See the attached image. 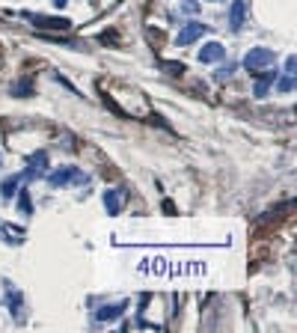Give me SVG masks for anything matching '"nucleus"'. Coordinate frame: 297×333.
Wrapping results in <instances>:
<instances>
[{
    "mask_svg": "<svg viewBox=\"0 0 297 333\" xmlns=\"http://www.w3.org/2000/svg\"><path fill=\"white\" fill-rule=\"evenodd\" d=\"M276 90H279V93H291V90H294V74H288V77H282V80L276 84Z\"/></svg>",
    "mask_w": 297,
    "mask_h": 333,
    "instance_id": "4468645a",
    "label": "nucleus"
},
{
    "mask_svg": "<svg viewBox=\"0 0 297 333\" xmlns=\"http://www.w3.org/2000/svg\"><path fill=\"white\" fill-rule=\"evenodd\" d=\"M199 60H202V63H220V60H226V48H223L220 42H208V45L199 51Z\"/></svg>",
    "mask_w": 297,
    "mask_h": 333,
    "instance_id": "39448f33",
    "label": "nucleus"
},
{
    "mask_svg": "<svg viewBox=\"0 0 297 333\" xmlns=\"http://www.w3.org/2000/svg\"><path fill=\"white\" fill-rule=\"evenodd\" d=\"M0 235H6L9 244H21V241H24V229H18V226H12V223H0Z\"/></svg>",
    "mask_w": 297,
    "mask_h": 333,
    "instance_id": "9d476101",
    "label": "nucleus"
},
{
    "mask_svg": "<svg viewBox=\"0 0 297 333\" xmlns=\"http://www.w3.org/2000/svg\"><path fill=\"white\" fill-rule=\"evenodd\" d=\"M273 60H276V54H273L270 48H253V51L244 57V68H247V71H253V74H259V71L267 68Z\"/></svg>",
    "mask_w": 297,
    "mask_h": 333,
    "instance_id": "f257e3e1",
    "label": "nucleus"
},
{
    "mask_svg": "<svg viewBox=\"0 0 297 333\" xmlns=\"http://www.w3.org/2000/svg\"><path fill=\"white\" fill-rule=\"evenodd\" d=\"M18 182H21V179H18V176H12V179H6V185H3V191H0V194H3V197H6V200H9V197H12V194H15V188H18Z\"/></svg>",
    "mask_w": 297,
    "mask_h": 333,
    "instance_id": "ddd939ff",
    "label": "nucleus"
},
{
    "mask_svg": "<svg viewBox=\"0 0 297 333\" xmlns=\"http://www.w3.org/2000/svg\"><path fill=\"white\" fill-rule=\"evenodd\" d=\"M199 36H205V24H199V21H190V24H184V30L178 33V45H190V42H196Z\"/></svg>",
    "mask_w": 297,
    "mask_h": 333,
    "instance_id": "423d86ee",
    "label": "nucleus"
},
{
    "mask_svg": "<svg viewBox=\"0 0 297 333\" xmlns=\"http://www.w3.org/2000/svg\"><path fill=\"white\" fill-rule=\"evenodd\" d=\"M270 80H273V71H264V77L259 80V84H256V96H259V99H262L264 93H267V87H270Z\"/></svg>",
    "mask_w": 297,
    "mask_h": 333,
    "instance_id": "f8f14e48",
    "label": "nucleus"
},
{
    "mask_svg": "<svg viewBox=\"0 0 297 333\" xmlns=\"http://www.w3.org/2000/svg\"><path fill=\"white\" fill-rule=\"evenodd\" d=\"M27 179H36V176H42L45 173V166H48V152H33L30 158H27Z\"/></svg>",
    "mask_w": 297,
    "mask_h": 333,
    "instance_id": "0eeeda50",
    "label": "nucleus"
},
{
    "mask_svg": "<svg viewBox=\"0 0 297 333\" xmlns=\"http://www.w3.org/2000/svg\"><path fill=\"white\" fill-rule=\"evenodd\" d=\"M18 208L24 211V214H33V202H30V194L21 188V197H18Z\"/></svg>",
    "mask_w": 297,
    "mask_h": 333,
    "instance_id": "9b49d317",
    "label": "nucleus"
},
{
    "mask_svg": "<svg viewBox=\"0 0 297 333\" xmlns=\"http://www.w3.org/2000/svg\"><path fill=\"white\" fill-rule=\"evenodd\" d=\"M68 179H83V176H77V170H74V166H66V170H60V173L48 176V185H51V188H60V185H66Z\"/></svg>",
    "mask_w": 297,
    "mask_h": 333,
    "instance_id": "1a4fd4ad",
    "label": "nucleus"
},
{
    "mask_svg": "<svg viewBox=\"0 0 297 333\" xmlns=\"http://www.w3.org/2000/svg\"><path fill=\"white\" fill-rule=\"evenodd\" d=\"M24 18L33 21L36 27H42V30H68V27H71L68 18H48V15H36V12H27Z\"/></svg>",
    "mask_w": 297,
    "mask_h": 333,
    "instance_id": "f03ea898",
    "label": "nucleus"
},
{
    "mask_svg": "<svg viewBox=\"0 0 297 333\" xmlns=\"http://www.w3.org/2000/svg\"><path fill=\"white\" fill-rule=\"evenodd\" d=\"M104 208H107V214H119L125 208V191H119V188L104 191Z\"/></svg>",
    "mask_w": 297,
    "mask_h": 333,
    "instance_id": "20e7f679",
    "label": "nucleus"
},
{
    "mask_svg": "<svg viewBox=\"0 0 297 333\" xmlns=\"http://www.w3.org/2000/svg\"><path fill=\"white\" fill-rule=\"evenodd\" d=\"M66 3H68V0H54V6H60V9H63Z\"/></svg>",
    "mask_w": 297,
    "mask_h": 333,
    "instance_id": "dca6fc26",
    "label": "nucleus"
},
{
    "mask_svg": "<svg viewBox=\"0 0 297 333\" xmlns=\"http://www.w3.org/2000/svg\"><path fill=\"white\" fill-rule=\"evenodd\" d=\"M247 12H250V3L247 0H235L232 3V12H229V27L238 33L241 27H244V21H247Z\"/></svg>",
    "mask_w": 297,
    "mask_h": 333,
    "instance_id": "7ed1b4c3",
    "label": "nucleus"
},
{
    "mask_svg": "<svg viewBox=\"0 0 297 333\" xmlns=\"http://www.w3.org/2000/svg\"><path fill=\"white\" fill-rule=\"evenodd\" d=\"M164 68L169 71V74H181V68L184 66H181V63H164Z\"/></svg>",
    "mask_w": 297,
    "mask_h": 333,
    "instance_id": "2eb2a0df",
    "label": "nucleus"
},
{
    "mask_svg": "<svg viewBox=\"0 0 297 333\" xmlns=\"http://www.w3.org/2000/svg\"><path fill=\"white\" fill-rule=\"evenodd\" d=\"M125 306H128L125 300H119V303H110V306H104V309H98V312H95V318H98V321H110V318H119V315L125 312Z\"/></svg>",
    "mask_w": 297,
    "mask_h": 333,
    "instance_id": "6e6552de",
    "label": "nucleus"
}]
</instances>
